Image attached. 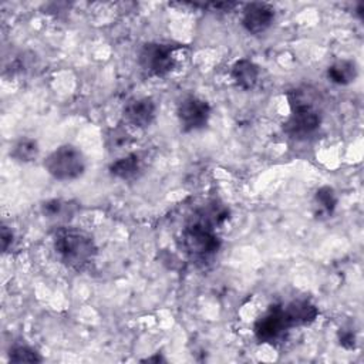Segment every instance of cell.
<instances>
[{
	"instance_id": "obj_1",
	"label": "cell",
	"mask_w": 364,
	"mask_h": 364,
	"mask_svg": "<svg viewBox=\"0 0 364 364\" xmlns=\"http://www.w3.org/2000/svg\"><path fill=\"white\" fill-rule=\"evenodd\" d=\"M290 117L284 122V132L291 138H306L314 134L321 124V114L317 108V95L310 87H300L287 94Z\"/></svg>"
},
{
	"instance_id": "obj_2",
	"label": "cell",
	"mask_w": 364,
	"mask_h": 364,
	"mask_svg": "<svg viewBox=\"0 0 364 364\" xmlns=\"http://www.w3.org/2000/svg\"><path fill=\"white\" fill-rule=\"evenodd\" d=\"M54 250L63 264L81 272L95 257L94 239L84 230L75 228H60L54 235Z\"/></svg>"
},
{
	"instance_id": "obj_3",
	"label": "cell",
	"mask_w": 364,
	"mask_h": 364,
	"mask_svg": "<svg viewBox=\"0 0 364 364\" xmlns=\"http://www.w3.org/2000/svg\"><path fill=\"white\" fill-rule=\"evenodd\" d=\"M182 249L193 262H209L220 249V239L216 232L203 225L188 222L181 236Z\"/></svg>"
},
{
	"instance_id": "obj_4",
	"label": "cell",
	"mask_w": 364,
	"mask_h": 364,
	"mask_svg": "<svg viewBox=\"0 0 364 364\" xmlns=\"http://www.w3.org/2000/svg\"><path fill=\"white\" fill-rule=\"evenodd\" d=\"M44 168L57 181H73L84 173L87 162L78 148L67 144L58 146L46 158Z\"/></svg>"
},
{
	"instance_id": "obj_5",
	"label": "cell",
	"mask_w": 364,
	"mask_h": 364,
	"mask_svg": "<svg viewBox=\"0 0 364 364\" xmlns=\"http://www.w3.org/2000/svg\"><path fill=\"white\" fill-rule=\"evenodd\" d=\"M176 46L162 43L145 44L138 55L141 68L154 77L166 75L175 65V50Z\"/></svg>"
},
{
	"instance_id": "obj_6",
	"label": "cell",
	"mask_w": 364,
	"mask_h": 364,
	"mask_svg": "<svg viewBox=\"0 0 364 364\" xmlns=\"http://www.w3.org/2000/svg\"><path fill=\"white\" fill-rule=\"evenodd\" d=\"M290 324L286 318L284 307L273 304L266 313H263L255 323L253 333L259 343H277L290 330Z\"/></svg>"
},
{
	"instance_id": "obj_7",
	"label": "cell",
	"mask_w": 364,
	"mask_h": 364,
	"mask_svg": "<svg viewBox=\"0 0 364 364\" xmlns=\"http://www.w3.org/2000/svg\"><path fill=\"white\" fill-rule=\"evenodd\" d=\"M176 115L181 124V128L185 132L196 131L203 128L208 124L210 117V107L206 101L196 97L183 98L176 109Z\"/></svg>"
},
{
	"instance_id": "obj_8",
	"label": "cell",
	"mask_w": 364,
	"mask_h": 364,
	"mask_svg": "<svg viewBox=\"0 0 364 364\" xmlns=\"http://www.w3.org/2000/svg\"><path fill=\"white\" fill-rule=\"evenodd\" d=\"M274 20V10L266 3H249L243 10L242 26L250 34L266 31Z\"/></svg>"
},
{
	"instance_id": "obj_9",
	"label": "cell",
	"mask_w": 364,
	"mask_h": 364,
	"mask_svg": "<svg viewBox=\"0 0 364 364\" xmlns=\"http://www.w3.org/2000/svg\"><path fill=\"white\" fill-rule=\"evenodd\" d=\"M156 112V105L152 98L141 97L129 100L124 108V118L128 124L136 128H146L152 124Z\"/></svg>"
},
{
	"instance_id": "obj_10",
	"label": "cell",
	"mask_w": 364,
	"mask_h": 364,
	"mask_svg": "<svg viewBox=\"0 0 364 364\" xmlns=\"http://www.w3.org/2000/svg\"><path fill=\"white\" fill-rule=\"evenodd\" d=\"M229 219V209L223 203L218 200H212L203 206H200L189 219V222H195L216 230L218 226L223 225Z\"/></svg>"
},
{
	"instance_id": "obj_11",
	"label": "cell",
	"mask_w": 364,
	"mask_h": 364,
	"mask_svg": "<svg viewBox=\"0 0 364 364\" xmlns=\"http://www.w3.org/2000/svg\"><path fill=\"white\" fill-rule=\"evenodd\" d=\"M284 313H286V318L291 328L300 327V326H307V324L313 323L318 316L317 307L313 303H310L309 300H294V301L289 303L284 307Z\"/></svg>"
},
{
	"instance_id": "obj_12",
	"label": "cell",
	"mask_w": 364,
	"mask_h": 364,
	"mask_svg": "<svg viewBox=\"0 0 364 364\" xmlns=\"http://www.w3.org/2000/svg\"><path fill=\"white\" fill-rule=\"evenodd\" d=\"M230 75L236 85H239L242 90H252L257 82L259 68L253 61L240 58L232 65Z\"/></svg>"
},
{
	"instance_id": "obj_13",
	"label": "cell",
	"mask_w": 364,
	"mask_h": 364,
	"mask_svg": "<svg viewBox=\"0 0 364 364\" xmlns=\"http://www.w3.org/2000/svg\"><path fill=\"white\" fill-rule=\"evenodd\" d=\"M109 172L115 178L129 181L141 172V159L136 154H128L109 165Z\"/></svg>"
},
{
	"instance_id": "obj_14",
	"label": "cell",
	"mask_w": 364,
	"mask_h": 364,
	"mask_svg": "<svg viewBox=\"0 0 364 364\" xmlns=\"http://www.w3.org/2000/svg\"><path fill=\"white\" fill-rule=\"evenodd\" d=\"M357 77V65L351 60H340L327 68V78L337 85H347Z\"/></svg>"
},
{
	"instance_id": "obj_15",
	"label": "cell",
	"mask_w": 364,
	"mask_h": 364,
	"mask_svg": "<svg viewBox=\"0 0 364 364\" xmlns=\"http://www.w3.org/2000/svg\"><path fill=\"white\" fill-rule=\"evenodd\" d=\"M77 206L73 202H65L61 199H50L41 205V213L47 219L53 220H65L75 212Z\"/></svg>"
},
{
	"instance_id": "obj_16",
	"label": "cell",
	"mask_w": 364,
	"mask_h": 364,
	"mask_svg": "<svg viewBox=\"0 0 364 364\" xmlns=\"http://www.w3.org/2000/svg\"><path fill=\"white\" fill-rule=\"evenodd\" d=\"M314 206H316V216L328 218L333 215L337 206V196L333 188L321 186L314 193Z\"/></svg>"
},
{
	"instance_id": "obj_17",
	"label": "cell",
	"mask_w": 364,
	"mask_h": 364,
	"mask_svg": "<svg viewBox=\"0 0 364 364\" xmlns=\"http://www.w3.org/2000/svg\"><path fill=\"white\" fill-rule=\"evenodd\" d=\"M40 148L36 139L33 138H20L11 148L10 155L18 162H31L38 156Z\"/></svg>"
},
{
	"instance_id": "obj_18",
	"label": "cell",
	"mask_w": 364,
	"mask_h": 364,
	"mask_svg": "<svg viewBox=\"0 0 364 364\" xmlns=\"http://www.w3.org/2000/svg\"><path fill=\"white\" fill-rule=\"evenodd\" d=\"M9 360L13 363H40L43 357L30 346L16 344L9 351Z\"/></svg>"
},
{
	"instance_id": "obj_19",
	"label": "cell",
	"mask_w": 364,
	"mask_h": 364,
	"mask_svg": "<svg viewBox=\"0 0 364 364\" xmlns=\"http://www.w3.org/2000/svg\"><path fill=\"white\" fill-rule=\"evenodd\" d=\"M128 144H129V135L122 128L111 129L109 134L107 135V145L109 146V149H122Z\"/></svg>"
},
{
	"instance_id": "obj_20",
	"label": "cell",
	"mask_w": 364,
	"mask_h": 364,
	"mask_svg": "<svg viewBox=\"0 0 364 364\" xmlns=\"http://www.w3.org/2000/svg\"><path fill=\"white\" fill-rule=\"evenodd\" d=\"M13 240H14L13 230L9 229V226L3 225V228H1V249H3V252H7L10 249V246L13 245Z\"/></svg>"
},
{
	"instance_id": "obj_21",
	"label": "cell",
	"mask_w": 364,
	"mask_h": 364,
	"mask_svg": "<svg viewBox=\"0 0 364 364\" xmlns=\"http://www.w3.org/2000/svg\"><path fill=\"white\" fill-rule=\"evenodd\" d=\"M338 340H340V344H341L344 348L351 350V348H354V346H355V337H354L353 331H348V330L340 331Z\"/></svg>"
},
{
	"instance_id": "obj_22",
	"label": "cell",
	"mask_w": 364,
	"mask_h": 364,
	"mask_svg": "<svg viewBox=\"0 0 364 364\" xmlns=\"http://www.w3.org/2000/svg\"><path fill=\"white\" fill-rule=\"evenodd\" d=\"M144 363H161V361H166L159 353L158 354H155V355H152V357H148V358H144L142 360Z\"/></svg>"
}]
</instances>
